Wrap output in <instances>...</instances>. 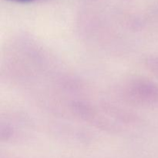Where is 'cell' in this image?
Listing matches in <instances>:
<instances>
[{"mask_svg": "<svg viewBox=\"0 0 158 158\" xmlns=\"http://www.w3.org/2000/svg\"><path fill=\"white\" fill-rule=\"evenodd\" d=\"M10 1L19 2H29V1H32V0H10Z\"/></svg>", "mask_w": 158, "mask_h": 158, "instance_id": "6da1fadb", "label": "cell"}]
</instances>
